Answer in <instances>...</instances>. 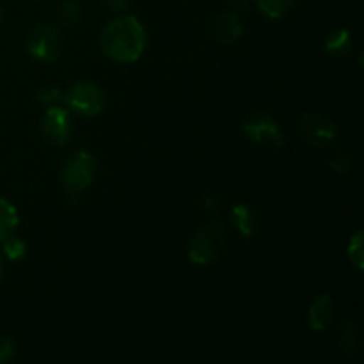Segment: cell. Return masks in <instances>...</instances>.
Here are the masks:
<instances>
[{"instance_id": "obj_25", "label": "cell", "mask_w": 364, "mask_h": 364, "mask_svg": "<svg viewBox=\"0 0 364 364\" xmlns=\"http://www.w3.org/2000/svg\"><path fill=\"white\" fill-rule=\"evenodd\" d=\"M4 274V262H2V256H0V277H2Z\"/></svg>"}, {"instance_id": "obj_20", "label": "cell", "mask_w": 364, "mask_h": 364, "mask_svg": "<svg viewBox=\"0 0 364 364\" xmlns=\"http://www.w3.org/2000/svg\"><path fill=\"white\" fill-rule=\"evenodd\" d=\"M331 167H333V171H336L338 174H347L352 167L350 156H348L347 153H340V155H336L331 160Z\"/></svg>"}, {"instance_id": "obj_14", "label": "cell", "mask_w": 364, "mask_h": 364, "mask_svg": "<svg viewBox=\"0 0 364 364\" xmlns=\"http://www.w3.org/2000/svg\"><path fill=\"white\" fill-rule=\"evenodd\" d=\"M352 48V34L345 28L333 32L326 43V50L331 55H345Z\"/></svg>"}, {"instance_id": "obj_21", "label": "cell", "mask_w": 364, "mask_h": 364, "mask_svg": "<svg viewBox=\"0 0 364 364\" xmlns=\"http://www.w3.org/2000/svg\"><path fill=\"white\" fill-rule=\"evenodd\" d=\"M14 358V345L13 341L2 338L0 340V363H7Z\"/></svg>"}, {"instance_id": "obj_4", "label": "cell", "mask_w": 364, "mask_h": 364, "mask_svg": "<svg viewBox=\"0 0 364 364\" xmlns=\"http://www.w3.org/2000/svg\"><path fill=\"white\" fill-rule=\"evenodd\" d=\"M96 159L89 151H78L66 160L63 167V185L71 194L85 191L95 180Z\"/></svg>"}, {"instance_id": "obj_23", "label": "cell", "mask_w": 364, "mask_h": 364, "mask_svg": "<svg viewBox=\"0 0 364 364\" xmlns=\"http://www.w3.org/2000/svg\"><path fill=\"white\" fill-rule=\"evenodd\" d=\"M109 7H112L114 11H124L130 6V0H103Z\"/></svg>"}, {"instance_id": "obj_11", "label": "cell", "mask_w": 364, "mask_h": 364, "mask_svg": "<svg viewBox=\"0 0 364 364\" xmlns=\"http://www.w3.org/2000/svg\"><path fill=\"white\" fill-rule=\"evenodd\" d=\"M338 348L343 355L350 358V355H355L363 347V338H361V331L359 327L355 326L354 322L347 320V322L341 323L338 327Z\"/></svg>"}, {"instance_id": "obj_22", "label": "cell", "mask_w": 364, "mask_h": 364, "mask_svg": "<svg viewBox=\"0 0 364 364\" xmlns=\"http://www.w3.org/2000/svg\"><path fill=\"white\" fill-rule=\"evenodd\" d=\"M203 206H205L206 210H210V212H215L220 206V199L217 198L215 194H206L205 198H203Z\"/></svg>"}, {"instance_id": "obj_2", "label": "cell", "mask_w": 364, "mask_h": 364, "mask_svg": "<svg viewBox=\"0 0 364 364\" xmlns=\"http://www.w3.org/2000/svg\"><path fill=\"white\" fill-rule=\"evenodd\" d=\"M228 231L219 220L206 224L196 231L188 245V259L196 265H210L223 256L226 249Z\"/></svg>"}, {"instance_id": "obj_12", "label": "cell", "mask_w": 364, "mask_h": 364, "mask_svg": "<svg viewBox=\"0 0 364 364\" xmlns=\"http://www.w3.org/2000/svg\"><path fill=\"white\" fill-rule=\"evenodd\" d=\"M231 220L244 237H255L256 231L259 230L258 213L249 205H244V203H238L231 208Z\"/></svg>"}, {"instance_id": "obj_7", "label": "cell", "mask_w": 364, "mask_h": 364, "mask_svg": "<svg viewBox=\"0 0 364 364\" xmlns=\"http://www.w3.org/2000/svg\"><path fill=\"white\" fill-rule=\"evenodd\" d=\"M299 132L315 148H327L336 139V124L322 114H304L299 121Z\"/></svg>"}, {"instance_id": "obj_6", "label": "cell", "mask_w": 364, "mask_h": 364, "mask_svg": "<svg viewBox=\"0 0 364 364\" xmlns=\"http://www.w3.org/2000/svg\"><path fill=\"white\" fill-rule=\"evenodd\" d=\"M244 134L259 144H272L276 148L284 146V135L272 116L263 112H252L244 119Z\"/></svg>"}, {"instance_id": "obj_18", "label": "cell", "mask_w": 364, "mask_h": 364, "mask_svg": "<svg viewBox=\"0 0 364 364\" xmlns=\"http://www.w3.org/2000/svg\"><path fill=\"white\" fill-rule=\"evenodd\" d=\"M80 18V6L77 2H68L60 4V9H59V21L63 25H75Z\"/></svg>"}, {"instance_id": "obj_19", "label": "cell", "mask_w": 364, "mask_h": 364, "mask_svg": "<svg viewBox=\"0 0 364 364\" xmlns=\"http://www.w3.org/2000/svg\"><path fill=\"white\" fill-rule=\"evenodd\" d=\"M63 91L59 87H55V85H46V87H41L38 91V100L46 103V105H53L59 100H63Z\"/></svg>"}, {"instance_id": "obj_1", "label": "cell", "mask_w": 364, "mask_h": 364, "mask_svg": "<svg viewBox=\"0 0 364 364\" xmlns=\"http://www.w3.org/2000/svg\"><path fill=\"white\" fill-rule=\"evenodd\" d=\"M146 31L135 16H119L102 32V50L114 63H135L146 50Z\"/></svg>"}, {"instance_id": "obj_17", "label": "cell", "mask_w": 364, "mask_h": 364, "mask_svg": "<svg viewBox=\"0 0 364 364\" xmlns=\"http://www.w3.org/2000/svg\"><path fill=\"white\" fill-rule=\"evenodd\" d=\"M4 245V255L11 259V262H16V259H21L25 255H27V244H25L21 238L18 237H7L6 240L0 242Z\"/></svg>"}, {"instance_id": "obj_8", "label": "cell", "mask_w": 364, "mask_h": 364, "mask_svg": "<svg viewBox=\"0 0 364 364\" xmlns=\"http://www.w3.org/2000/svg\"><path fill=\"white\" fill-rule=\"evenodd\" d=\"M43 134L53 144H66L71 135L70 112L63 107L50 105V109L45 112V117H43Z\"/></svg>"}, {"instance_id": "obj_13", "label": "cell", "mask_w": 364, "mask_h": 364, "mask_svg": "<svg viewBox=\"0 0 364 364\" xmlns=\"http://www.w3.org/2000/svg\"><path fill=\"white\" fill-rule=\"evenodd\" d=\"M18 226V212L7 199L0 198V242L14 233Z\"/></svg>"}, {"instance_id": "obj_5", "label": "cell", "mask_w": 364, "mask_h": 364, "mask_svg": "<svg viewBox=\"0 0 364 364\" xmlns=\"http://www.w3.org/2000/svg\"><path fill=\"white\" fill-rule=\"evenodd\" d=\"M27 50L34 59L52 63L63 53L64 38L60 31L52 25H39L27 39Z\"/></svg>"}, {"instance_id": "obj_3", "label": "cell", "mask_w": 364, "mask_h": 364, "mask_svg": "<svg viewBox=\"0 0 364 364\" xmlns=\"http://www.w3.org/2000/svg\"><path fill=\"white\" fill-rule=\"evenodd\" d=\"M63 100L66 102V107L71 112L84 117L98 116L103 109V103H105L102 89L92 84V82L85 80L71 85L66 95L63 96Z\"/></svg>"}, {"instance_id": "obj_24", "label": "cell", "mask_w": 364, "mask_h": 364, "mask_svg": "<svg viewBox=\"0 0 364 364\" xmlns=\"http://www.w3.org/2000/svg\"><path fill=\"white\" fill-rule=\"evenodd\" d=\"M228 4H230L231 7H235V9L242 11V13H244V11H247V7H249V0H228Z\"/></svg>"}, {"instance_id": "obj_15", "label": "cell", "mask_w": 364, "mask_h": 364, "mask_svg": "<svg viewBox=\"0 0 364 364\" xmlns=\"http://www.w3.org/2000/svg\"><path fill=\"white\" fill-rule=\"evenodd\" d=\"M294 6V0H258V7L263 14L272 20H279Z\"/></svg>"}, {"instance_id": "obj_10", "label": "cell", "mask_w": 364, "mask_h": 364, "mask_svg": "<svg viewBox=\"0 0 364 364\" xmlns=\"http://www.w3.org/2000/svg\"><path fill=\"white\" fill-rule=\"evenodd\" d=\"M244 32L240 18L235 13H220L212 21V34L219 43H235Z\"/></svg>"}, {"instance_id": "obj_16", "label": "cell", "mask_w": 364, "mask_h": 364, "mask_svg": "<svg viewBox=\"0 0 364 364\" xmlns=\"http://www.w3.org/2000/svg\"><path fill=\"white\" fill-rule=\"evenodd\" d=\"M348 258L358 270L364 269V233L358 231L348 242Z\"/></svg>"}, {"instance_id": "obj_9", "label": "cell", "mask_w": 364, "mask_h": 364, "mask_svg": "<svg viewBox=\"0 0 364 364\" xmlns=\"http://www.w3.org/2000/svg\"><path fill=\"white\" fill-rule=\"evenodd\" d=\"M334 316H336L334 301L329 295H320L315 299L308 311V326L316 333H322L333 326Z\"/></svg>"}]
</instances>
